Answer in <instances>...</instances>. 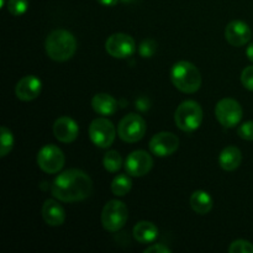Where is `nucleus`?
Listing matches in <instances>:
<instances>
[{"label":"nucleus","mask_w":253,"mask_h":253,"mask_svg":"<svg viewBox=\"0 0 253 253\" xmlns=\"http://www.w3.org/2000/svg\"><path fill=\"white\" fill-rule=\"evenodd\" d=\"M244 110L237 100L231 98L221 99L215 108V116L224 127H235L241 121Z\"/></svg>","instance_id":"nucleus-8"},{"label":"nucleus","mask_w":253,"mask_h":253,"mask_svg":"<svg viewBox=\"0 0 253 253\" xmlns=\"http://www.w3.org/2000/svg\"><path fill=\"white\" fill-rule=\"evenodd\" d=\"M170 81L178 90L192 94L199 90L202 85V74L193 63L179 61L170 69Z\"/></svg>","instance_id":"nucleus-3"},{"label":"nucleus","mask_w":253,"mask_h":253,"mask_svg":"<svg viewBox=\"0 0 253 253\" xmlns=\"http://www.w3.org/2000/svg\"><path fill=\"white\" fill-rule=\"evenodd\" d=\"M246 54H247V57H249V59L251 62H253V42L251 44H250L249 47H247V49H246Z\"/></svg>","instance_id":"nucleus-32"},{"label":"nucleus","mask_w":253,"mask_h":253,"mask_svg":"<svg viewBox=\"0 0 253 253\" xmlns=\"http://www.w3.org/2000/svg\"><path fill=\"white\" fill-rule=\"evenodd\" d=\"M0 135H1V145H0V157H5L9 155L14 146V136L12 132L5 126L0 128Z\"/></svg>","instance_id":"nucleus-23"},{"label":"nucleus","mask_w":253,"mask_h":253,"mask_svg":"<svg viewBox=\"0 0 253 253\" xmlns=\"http://www.w3.org/2000/svg\"><path fill=\"white\" fill-rule=\"evenodd\" d=\"M29 2L27 0H7V11L14 16H20L26 12Z\"/></svg>","instance_id":"nucleus-24"},{"label":"nucleus","mask_w":253,"mask_h":253,"mask_svg":"<svg viewBox=\"0 0 253 253\" xmlns=\"http://www.w3.org/2000/svg\"><path fill=\"white\" fill-rule=\"evenodd\" d=\"M153 167V160L148 152L137 150L127 156L125 162V169L131 177H143Z\"/></svg>","instance_id":"nucleus-11"},{"label":"nucleus","mask_w":253,"mask_h":253,"mask_svg":"<svg viewBox=\"0 0 253 253\" xmlns=\"http://www.w3.org/2000/svg\"><path fill=\"white\" fill-rule=\"evenodd\" d=\"M98 2H100L101 5H105V6H114V5L118 4L119 0H96Z\"/></svg>","instance_id":"nucleus-31"},{"label":"nucleus","mask_w":253,"mask_h":253,"mask_svg":"<svg viewBox=\"0 0 253 253\" xmlns=\"http://www.w3.org/2000/svg\"><path fill=\"white\" fill-rule=\"evenodd\" d=\"M172 252V250L168 249L167 246H165V245H152V246L147 247V249L145 250V253H169Z\"/></svg>","instance_id":"nucleus-29"},{"label":"nucleus","mask_w":253,"mask_h":253,"mask_svg":"<svg viewBox=\"0 0 253 253\" xmlns=\"http://www.w3.org/2000/svg\"><path fill=\"white\" fill-rule=\"evenodd\" d=\"M132 187V182L126 174H119L111 182V192L116 197H124L127 194Z\"/></svg>","instance_id":"nucleus-21"},{"label":"nucleus","mask_w":253,"mask_h":253,"mask_svg":"<svg viewBox=\"0 0 253 253\" xmlns=\"http://www.w3.org/2000/svg\"><path fill=\"white\" fill-rule=\"evenodd\" d=\"M158 236V229L150 221H140L133 227V237L140 244H151Z\"/></svg>","instance_id":"nucleus-19"},{"label":"nucleus","mask_w":253,"mask_h":253,"mask_svg":"<svg viewBox=\"0 0 253 253\" xmlns=\"http://www.w3.org/2000/svg\"><path fill=\"white\" fill-rule=\"evenodd\" d=\"M212 204H214L212 198L210 197L209 193L204 192V190H195L190 195V207L197 214H208L212 209Z\"/></svg>","instance_id":"nucleus-20"},{"label":"nucleus","mask_w":253,"mask_h":253,"mask_svg":"<svg viewBox=\"0 0 253 253\" xmlns=\"http://www.w3.org/2000/svg\"><path fill=\"white\" fill-rule=\"evenodd\" d=\"M225 39L231 46L241 47L252 39V31L246 22L234 20L229 22L225 29Z\"/></svg>","instance_id":"nucleus-13"},{"label":"nucleus","mask_w":253,"mask_h":253,"mask_svg":"<svg viewBox=\"0 0 253 253\" xmlns=\"http://www.w3.org/2000/svg\"><path fill=\"white\" fill-rule=\"evenodd\" d=\"M91 106H93L94 111L99 115L103 116H110L116 113L119 108V104L116 99L109 95L106 93H99L95 94L91 99Z\"/></svg>","instance_id":"nucleus-17"},{"label":"nucleus","mask_w":253,"mask_h":253,"mask_svg":"<svg viewBox=\"0 0 253 253\" xmlns=\"http://www.w3.org/2000/svg\"><path fill=\"white\" fill-rule=\"evenodd\" d=\"M42 217L49 226H61L66 220V212L56 200L47 199L42 207Z\"/></svg>","instance_id":"nucleus-16"},{"label":"nucleus","mask_w":253,"mask_h":253,"mask_svg":"<svg viewBox=\"0 0 253 253\" xmlns=\"http://www.w3.org/2000/svg\"><path fill=\"white\" fill-rule=\"evenodd\" d=\"M179 147V138L172 132H158L151 138L150 150L157 157L173 155Z\"/></svg>","instance_id":"nucleus-12"},{"label":"nucleus","mask_w":253,"mask_h":253,"mask_svg":"<svg viewBox=\"0 0 253 253\" xmlns=\"http://www.w3.org/2000/svg\"><path fill=\"white\" fill-rule=\"evenodd\" d=\"M146 121L142 116L137 114H128L121 119L118 127L119 137L128 143H135L140 141L146 133Z\"/></svg>","instance_id":"nucleus-6"},{"label":"nucleus","mask_w":253,"mask_h":253,"mask_svg":"<svg viewBox=\"0 0 253 253\" xmlns=\"http://www.w3.org/2000/svg\"><path fill=\"white\" fill-rule=\"evenodd\" d=\"M103 165L105 169L110 173H115L123 167V158L118 151H109L105 153L103 158Z\"/></svg>","instance_id":"nucleus-22"},{"label":"nucleus","mask_w":253,"mask_h":253,"mask_svg":"<svg viewBox=\"0 0 253 253\" xmlns=\"http://www.w3.org/2000/svg\"><path fill=\"white\" fill-rule=\"evenodd\" d=\"M156 51H157V43L152 39H147L142 41L140 47H138V52H140L141 57H143V58H151L156 53Z\"/></svg>","instance_id":"nucleus-25"},{"label":"nucleus","mask_w":253,"mask_h":253,"mask_svg":"<svg viewBox=\"0 0 253 253\" xmlns=\"http://www.w3.org/2000/svg\"><path fill=\"white\" fill-rule=\"evenodd\" d=\"M89 137L96 147H110L116 137L115 126L109 119H94L89 126Z\"/></svg>","instance_id":"nucleus-7"},{"label":"nucleus","mask_w":253,"mask_h":253,"mask_svg":"<svg viewBox=\"0 0 253 253\" xmlns=\"http://www.w3.org/2000/svg\"><path fill=\"white\" fill-rule=\"evenodd\" d=\"M239 136L242 140L253 141V121H246L237 130Z\"/></svg>","instance_id":"nucleus-27"},{"label":"nucleus","mask_w":253,"mask_h":253,"mask_svg":"<svg viewBox=\"0 0 253 253\" xmlns=\"http://www.w3.org/2000/svg\"><path fill=\"white\" fill-rule=\"evenodd\" d=\"M175 125L184 132L199 128L203 121V109L197 101L185 100L177 108L174 114Z\"/></svg>","instance_id":"nucleus-4"},{"label":"nucleus","mask_w":253,"mask_h":253,"mask_svg":"<svg viewBox=\"0 0 253 253\" xmlns=\"http://www.w3.org/2000/svg\"><path fill=\"white\" fill-rule=\"evenodd\" d=\"M42 89V83L37 77L26 76L20 79L15 88V94L17 99L22 101H31L40 95Z\"/></svg>","instance_id":"nucleus-15"},{"label":"nucleus","mask_w":253,"mask_h":253,"mask_svg":"<svg viewBox=\"0 0 253 253\" xmlns=\"http://www.w3.org/2000/svg\"><path fill=\"white\" fill-rule=\"evenodd\" d=\"M242 85L249 90L253 91V66H249L241 73Z\"/></svg>","instance_id":"nucleus-28"},{"label":"nucleus","mask_w":253,"mask_h":253,"mask_svg":"<svg viewBox=\"0 0 253 253\" xmlns=\"http://www.w3.org/2000/svg\"><path fill=\"white\" fill-rule=\"evenodd\" d=\"M230 253H253V245L245 240H236L229 247Z\"/></svg>","instance_id":"nucleus-26"},{"label":"nucleus","mask_w":253,"mask_h":253,"mask_svg":"<svg viewBox=\"0 0 253 253\" xmlns=\"http://www.w3.org/2000/svg\"><path fill=\"white\" fill-rule=\"evenodd\" d=\"M105 49L114 58H127L136 51L135 40L126 34H114L105 42Z\"/></svg>","instance_id":"nucleus-10"},{"label":"nucleus","mask_w":253,"mask_h":253,"mask_svg":"<svg viewBox=\"0 0 253 253\" xmlns=\"http://www.w3.org/2000/svg\"><path fill=\"white\" fill-rule=\"evenodd\" d=\"M123 2H125V4H131V2H136L137 0H121Z\"/></svg>","instance_id":"nucleus-33"},{"label":"nucleus","mask_w":253,"mask_h":253,"mask_svg":"<svg viewBox=\"0 0 253 253\" xmlns=\"http://www.w3.org/2000/svg\"><path fill=\"white\" fill-rule=\"evenodd\" d=\"M51 192L52 195L61 202H82L93 193V182L85 172L71 168L62 172L53 180Z\"/></svg>","instance_id":"nucleus-1"},{"label":"nucleus","mask_w":253,"mask_h":253,"mask_svg":"<svg viewBox=\"0 0 253 253\" xmlns=\"http://www.w3.org/2000/svg\"><path fill=\"white\" fill-rule=\"evenodd\" d=\"M136 108L141 111H147L150 108V100L146 98H140L136 100Z\"/></svg>","instance_id":"nucleus-30"},{"label":"nucleus","mask_w":253,"mask_h":253,"mask_svg":"<svg viewBox=\"0 0 253 253\" xmlns=\"http://www.w3.org/2000/svg\"><path fill=\"white\" fill-rule=\"evenodd\" d=\"M47 54L56 62H66L74 56L77 51V40L67 30H53L49 32L44 43Z\"/></svg>","instance_id":"nucleus-2"},{"label":"nucleus","mask_w":253,"mask_h":253,"mask_svg":"<svg viewBox=\"0 0 253 253\" xmlns=\"http://www.w3.org/2000/svg\"><path fill=\"white\" fill-rule=\"evenodd\" d=\"M128 219V209L120 200H110L101 212V224L106 231L116 232L125 226Z\"/></svg>","instance_id":"nucleus-5"},{"label":"nucleus","mask_w":253,"mask_h":253,"mask_svg":"<svg viewBox=\"0 0 253 253\" xmlns=\"http://www.w3.org/2000/svg\"><path fill=\"white\" fill-rule=\"evenodd\" d=\"M64 161L66 158L62 150L54 145H46L37 153V165L48 174L58 173L63 168Z\"/></svg>","instance_id":"nucleus-9"},{"label":"nucleus","mask_w":253,"mask_h":253,"mask_svg":"<svg viewBox=\"0 0 253 253\" xmlns=\"http://www.w3.org/2000/svg\"><path fill=\"white\" fill-rule=\"evenodd\" d=\"M242 162V153L240 148L235 147V146H229V147L224 148L219 156V165L222 169L227 170V172H232V170L237 169Z\"/></svg>","instance_id":"nucleus-18"},{"label":"nucleus","mask_w":253,"mask_h":253,"mask_svg":"<svg viewBox=\"0 0 253 253\" xmlns=\"http://www.w3.org/2000/svg\"><path fill=\"white\" fill-rule=\"evenodd\" d=\"M79 127L76 121L68 116L57 119L53 124V135L63 143H71L78 137Z\"/></svg>","instance_id":"nucleus-14"}]
</instances>
